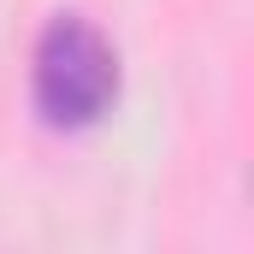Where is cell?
Listing matches in <instances>:
<instances>
[{"instance_id": "6da1fadb", "label": "cell", "mask_w": 254, "mask_h": 254, "mask_svg": "<svg viewBox=\"0 0 254 254\" xmlns=\"http://www.w3.org/2000/svg\"><path fill=\"white\" fill-rule=\"evenodd\" d=\"M119 95V54L89 18H54L36 42V107L54 130L95 125Z\"/></svg>"}]
</instances>
